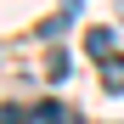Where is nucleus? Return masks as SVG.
Returning <instances> with one entry per match:
<instances>
[{"instance_id": "1", "label": "nucleus", "mask_w": 124, "mask_h": 124, "mask_svg": "<svg viewBox=\"0 0 124 124\" xmlns=\"http://www.w3.org/2000/svg\"><path fill=\"white\" fill-rule=\"evenodd\" d=\"M101 85H107V90H124V56H107V62H101Z\"/></svg>"}, {"instance_id": "2", "label": "nucleus", "mask_w": 124, "mask_h": 124, "mask_svg": "<svg viewBox=\"0 0 124 124\" xmlns=\"http://www.w3.org/2000/svg\"><path fill=\"white\" fill-rule=\"evenodd\" d=\"M85 51H90V56H107V51H113V28H90V34H85Z\"/></svg>"}, {"instance_id": "3", "label": "nucleus", "mask_w": 124, "mask_h": 124, "mask_svg": "<svg viewBox=\"0 0 124 124\" xmlns=\"http://www.w3.org/2000/svg\"><path fill=\"white\" fill-rule=\"evenodd\" d=\"M39 118H45V124H79L73 113H62V107H56V101H39Z\"/></svg>"}, {"instance_id": "4", "label": "nucleus", "mask_w": 124, "mask_h": 124, "mask_svg": "<svg viewBox=\"0 0 124 124\" xmlns=\"http://www.w3.org/2000/svg\"><path fill=\"white\" fill-rule=\"evenodd\" d=\"M68 17H73V6H68V11H56V17H45V23H39V34H45V39L62 34V28H68Z\"/></svg>"}]
</instances>
